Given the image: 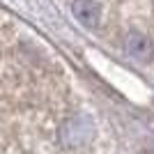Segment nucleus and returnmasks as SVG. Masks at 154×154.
I'll list each match as a JSON object with an SVG mask.
<instances>
[{
	"instance_id": "2",
	"label": "nucleus",
	"mask_w": 154,
	"mask_h": 154,
	"mask_svg": "<svg viewBox=\"0 0 154 154\" xmlns=\"http://www.w3.org/2000/svg\"><path fill=\"white\" fill-rule=\"evenodd\" d=\"M127 51H129V55H134L136 60L147 62L154 55V46L143 32H129L127 35Z\"/></svg>"
},
{
	"instance_id": "1",
	"label": "nucleus",
	"mask_w": 154,
	"mask_h": 154,
	"mask_svg": "<svg viewBox=\"0 0 154 154\" xmlns=\"http://www.w3.org/2000/svg\"><path fill=\"white\" fill-rule=\"evenodd\" d=\"M71 12L76 16V21L85 28H97L99 19H101V9L94 0H74L71 2Z\"/></svg>"
}]
</instances>
